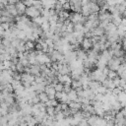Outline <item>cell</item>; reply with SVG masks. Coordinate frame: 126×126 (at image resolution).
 I'll return each mask as SVG.
<instances>
[{
	"label": "cell",
	"instance_id": "1",
	"mask_svg": "<svg viewBox=\"0 0 126 126\" xmlns=\"http://www.w3.org/2000/svg\"><path fill=\"white\" fill-rule=\"evenodd\" d=\"M25 15L28 16L30 19H32V18H35V17L40 16V12H39L37 9H35L34 7L31 6V7H27V8H26Z\"/></svg>",
	"mask_w": 126,
	"mask_h": 126
},
{
	"label": "cell",
	"instance_id": "2",
	"mask_svg": "<svg viewBox=\"0 0 126 126\" xmlns=\"http://www.w3.org/2000/svg\"><path fill=\"white\" fill-rule=\"evenodd\" d=\"M80 46H81V49H83L84 51H88V50L92 49L93 43H92V41H91V38L84 37L83 40H82L81 43H80Z\"/></svg>",
	"mask_w": 126,
	"mask_h": 126
},
{
	"label": "cell",
	"instance_id": "3",
	"mask_svg": "<svg viewBox=\"0 0 126 126\" xmlns=\"http://www.w3.org/2000/svg\"><path fill=\"white\" fill-rule=\"evenodd\" d=\"M15 7H16V10H17V13H18V16H22L25 14V11H26V6L22 3V1H17L15 3Z\"/></svg>",
	"mask_w": 126,
	"mask_h": 126
},
{
	"label": "cell",
	"instance_id": "4",
	"mask_svg": "<svg viewBox=\"0 0 126 126\" xmlns=\"http://www.w3.org/2000/svg\"><path fill=\"white\" fill-rule=\"evenodd\" d=\"M5 9L10 13V15H12L13 17H17L18 16V13H17V10H16V7H15V4H7L5 6Z\"/></svg>",
	"mask_w": 126,
	"mask_h": 126
},
{
	"label": "cell",
	"instance_id": "5",
	"mask_svg": "<svg viewBox=\"0 0 126 126\" xmlns=\"http://www.w3.org/2000/svg\"><path fill=\"white\" fill-rule=\"evenodd\" d=\"M30 74H32V75H33V76H38V75L40 74L39 65H38V64L31 65V66H30Z\"/></svg>",
	"mask_w": 126,
	"mask_h": 126
},
{
	"label": "cell",
	"instance_id": "6",
	"mask_svg": "<svg viewBox=\"0 0 126 126\" xmlns=\"http://www.w3.org/2000/svg\"><path fill=\"white\" fill-rule=\"evenodd\" d=\"M91 32H92V34L93 35H96V36H100V35H102V34H104V30L102 29V28H100V27H95V28H94L93 30H91Z\"/></svg>",
	"mask_w": 126,
	"mask_h": 126
},
{
	"label": "cell",
	"instance_id": "7",
	"mask_svg": "<svg viewBox=\"0 0 126 126\" xmlns=\"http://www.w3.org/2000/svg\"><path fill=\"white\" fill-rule=\"evenodd\" d=\"M90 2V1H89ZM89 2L85 5H82V9H81V14L85 17H88L91 14V10H90V6H89Z\"/></svg>",
	"mask_w": 126,
	"mask_h": 126
},
{
	"label": "cell",
	"instance_id": "8",
	"mask_svg": "<svg viewBox=\"0 0 126 126\" xmlns=\"http://www.w3.org/2000/svg\"><path fill=\"white\" fill-rule=\"evenodd\" d=\"M76 56H77L76 59H79V60H82L83 61V60L87 59V52L80 48V49H78L76 51Z\"/></svg>",
	"mask_w": 126,
	"mask_h": 126
},
{
	"label": "cell",
	"instance_id": "9",
	"mask_svg": "<svg viewBox=\"0 0 126 126\" xmlns=\"http://www.w3.org/2000/svg\"><path fill=\"white\" fill-rule=\"evenodd\" d=\"M89 6H90V10H91V14L92 13H97L99 11V7L95 2H89Z\"/></svg>",
	"mask_w": 126,
	"mask_h": 126
},
{
	"label": "cell",
	"instance_id": "10",
	"mask_svg": "<svg viewBox=\"0 0 126 126\" xmlns=\"http://www.w3.org/2000/svg\"><path fill=\"white\" fill-rule=\"evenodd\" d=\"M67 96H68V99H69L70 101H75V100H76V98L78 97L76 91H75V90H73V89H72V90L67 94Z\"/></svg>",
	"mask_w": 126,
	"mask_h": 126
},
{
	"label": "cell",
	"instance_id": "11",
	"mask_svg": "<svg viewBox=\"0 0 126 126\" xmlns=\"http://www.w3.org/2000/svg\"><path fill=\"white\" fill-rule=\"evenodd\" d=\"M116 98H117V101H119V102L126 101V94H125V91H121V92L116 95Z\"/></svg>",
	"mask_w": 126,
	"mask_h": 126
},
{
	"label": "cell",
	"instance_id": "12",
	"mask_svg": "<svg viewBox=\"0 0 126 126\" xmlns=\"http://www.w3.org/2000/svg\"><path fill=\"white\" fill-rule=\"evenodd\" d=\"M37 96L39 98V101L40 102H46L48 100V97H47V94L45 92H42V93H39L37 94Z\"/></svg>",
	"mask_w": 126,
	"mask_h": 126
},
{
	"label": "cell",
	"instance_id": "13",
	"mask_svg": "<svg viewBox=\"0 0 126 126\" xmlns=\"http://www.w3.org/2000/svg\"><path fill=\"white\" fill-rule=\"evenodd\" d=\"M81 102H77V101H70L68 103L69 108H75V109H81Z\"/></svg>",
	"mask_w": 126,
	"mask_h": 126
},
{
	"label": "cell",
	"instance_id": "14",
	"mask_svg": "<svg viewBox=\"0 0 126 126\" xmlns=\"http://www.w3.org/2000/svg\"><path fill=\"white\" fill-rule=\"evenodd\" d=\"M49 28H50V25H49L48 21H44V22L40 25V29H41L42 32H48V31H49Z\"/></svg>",
	"mask_w": 126,
	"mask_h": 126
},
{
	"label": "cell",
	"instance_id": "15",
	"mask_svg": "<svg viewBox=\"0 0 126 126\" xmlns=\"http://www.w3.org/2000/svg\"><path fill=\"white\" fill-rule=\"evenodd\" d=\"M71 88L73 90H76L77 88H82V83L80 81H75V80H72L71 81Z\"/></svg>",
	"mask_w": 126,
	"mask_h": 126
},
{
	"label": "cell",
	"instance_id": "16",
	"mask_svg": "<svg viewBox=\"0 0 126 126\" xmlns=\"http://www.w3.org/2000/svg\"><path fill=\"white\" fill-rule=\"evenodd\" d=\"M45 111H46V114L49 116H54V114H55V110H54L53 106H46Z\"/></svg>",
	"mask_w": 126,
	"mask_h": 126
},
{
	"label": "cell",
	"instance_id": "17",
	"mask_svg": "<svg viewBox=\"0 0 126 126\" xmlns=\"http://www.w3.org/2000/svg\"><path fill=\"white\" fill-rule=\"evenodd\" d=\"M83 31H84V25L83 24H79V23L74 24V32H83Z\"/></svg>",
	"mask_w": 126,
	"mask_h": 126
},
{
	"label": "cell",
	"instance_id": "18",
	"mask_svg": "<svg viewBox=\"0 0 126 126\" xmlns=\"http://www.w3.org/2000/svg\"><path fill=\"white\" fill-rule=\"evenodd\" d=\"M94 114L99 116V117H102L104 115V109L102 107H98V108H94Z\"/></svg>",
	"mask_w": 126,
	"mask_h": 126
},
{
	"label": "cell",
	"instance_id": "19",
	"mask_svg": "<svg viewBox=\"0 0 126 126\" xmlns=\"http://www.w3.org/2000/svg\"><path fill=\"white\" fill-rule=\"evenodd\" d=\"M53 88H54V90H55V92H63V84L62 83H57V84H55L54 86H53Z\"/></svg>",
	"mask_w": 126,
	"mask_h": 126
},
{
	"label": "cell",
	"instance_id": "20",
	"mask_svg": "<svg viewBox=\"0 0 126 126\" xmlns=\"http://www.w3.org/2000/svg\"><path fill=\"white\" fill-rule=\"evenodd\" d=\"M71 90H72L71 84H69V83H64V84H63V92H64V93L68 94Z\"/></svg>",
	"mask_w": 126,
	"mask_h": 126
},
{
	"label": "cell",
	"instance_id": "21",
	"mask_svg": "<svg viewBox=\"0 0 126 126\" xmlns=\"http://www.w3.org/2000/svg\"><path fill=\"white\" fill-rule=\"evenodd\" d=\"M24 69H25V67L20 63V62H18V63H16V70H17V72H19V73H24Z\"/></svg>",
	"mask_w": 126,
	"mask_h": 126
},
{
	"label": "cell",
	"instance_id": "22",
	"mask_svg": "<svg viewBox=\"0 0 126 126\" xmlns=\"http://www.w3.org/2000/svg\"><path fill=\"white\" fill-rule=\"evenodd\" d=\"M106 77H107L108 79H114L115 77H117V74H116V72H115V71L109 70V71H108V73H107V75H106Z\"/></svg>",
	"mask_w": 126,
	"mask_h": 126
},
{
	"label": "cell",
	"instance_id": "23",
	"mask_svg": "<svg viewBox=\"0 0 126 126\" xmlns=\"http://www.w3.org/2000/svg\"><path fill=\"white\" fill-rule=\"evenodd\" d=\"M105 92H106V88H105L104 86H102V85L98 86L97 89H96V93H98V94H104Z\"/></svg>",
	"mask_w": 126,
	"mask_h": 126
},
{
	"label": "cell",
	"instance_id": "24",
	"mask_svg": "<svg viewBox=\"0 0 126 126\" xmlns=\"http://www.w3.org/2000/svg\"><path fill=\"white\" fill-rule=\"evenodd\" d=\"M62 10H64V11H68V12L71 10V9H70V3H69L68 1L62 4Z\"/></svg>",
	"mask_w": 126,
	"mask_h": 126
},
{
	"label": "cell",
	"instance_id": "25",
	"mask_svg": "<svg viewBox=\"0 0 126 126\" xmlns=\"http://www.w3.org/2000/svg\"><path fill=\"white\" fill-rule=\"evenodd\" d=\"M27 124H28V126H35L37 123H36V121H35V119H34V117L32 116L28 122H27Z\"/></svg>",
	"mask_w": 126,
	"mask_h": 126
},
{
	"label": "cell",
	"instance_id": "26",
	"mask_svg": "<svg viewBox=\"0 0 126 126\" xmlns=\"http://www.w3.org/2000/svg\"><path fill=\"white\" fill-rule=\"evenodd\" d=\"M22 1V3L26 6V7H31V6H32V2H33V0H21Z\"/></svg>",
	"mask_w": 126,
	"mask_h": 126
},
{
	"label": "cell",
	"instance_id": "27",
	"mask_svg": "<svg viewBox=\"0 0 126 126\" xmlns=\"http://www.w3.org/2000/svg\"><path fill=\"white\" fill-rule=\"evenodd\" d=\"M3 65H4L5 69H10V67L12 65V61L11 60H5V61H3Z\"/></svg>",
	"mask_w": 126,
	"mask_h": 126
},
{
	"label": "cell",
	"instance_id": "28",
	"mask_svg": "<svg viewBox=\"0 0 126 126\" xmlns=\"http://www.w3.org/2000/svg\"><path fill=\"white\" fill-rule=\"evenodd\" d=\"M0 26L2 27V29H3L4 31H7V30L10 29V25H9V23H0Z\"/></svg>",
	"mask_w": 126,
	"mask_h": 126
},
{
	"label": "cell",
	"instance_id": "29",
	"mask_svg": "<svg viewBox=\"0 0 126 126\" xmlns=\"http://www.w3.org/2000/svg\"><path fill=\"white\" fill-rule=\"evenodd\" d=\"M61 96H62V92H55V98H56L58 101L60 100Z\"/></svg>",
	"mask_w": 126,
	"mask_h": 126
},
{
	"label": "cell",
	"instance_id": "30",
	"mask_svg": "<svg viewBox=\"0 0 126 126\" xmlns=\"http://www.w3.org/2000/svg\"><path fill=\"white\" fill-rule=\"evenodd\" d=\"M69 106H68V103H65V102H62L61 103V110H66L68 109Z\"/></svg>",
	"mask_w": 126,
	"mask_h": 126
},
{
	"label": "cell",
	"instance_id": "31",
	"mask_svg": "<svg viewBox=\"0 0 126 126\" xmlns=\"http://www.w3.org/2000/svg\"><path fill=\"white\" fill-rule=\"evenodd\" d=\"M19 126H28V124H27V122L23 121V122H20L19 123Z\"/></svg>",
	"mask_w": 126,
	"mask_h": 126
},
{
	"label": "cell",
	"instance_id": "32",
	"mask_svg": "<svg viewBox=\"0 0 126 126\" xmlns=\"http://www.w3.org/2000/svg\"><path fill=\"white\" fill-rule=\"evenodd\" d=\"M15 1H16V2H17V1H21V0H15Z\"/></svg>",
	"mask_w": 126,
	"mask_h": 126
}]
</instances>
